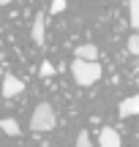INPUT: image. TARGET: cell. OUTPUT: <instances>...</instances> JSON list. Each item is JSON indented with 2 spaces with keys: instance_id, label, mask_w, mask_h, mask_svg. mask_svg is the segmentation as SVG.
Wrapping results in <instances>:
<instances>
[{
  "instance_id": "ba28073f",
  "label": "cell",
  "mask_w": 139,
  "mask_h": 147,
  "mask_svg": "<svg viewBox=\"0 0 139 147\" xmlns=\"http://www.w3.org/2000/svg\"><path fill=\"white\" fill-rule=\"evenodd\" d=\"M0 131L8 134V136H19L22 128H19V123H16L14 117H5V120H0Z\"/></svg>"
},
{
  "instance_id": "4fadbf2b",
  "label": "cell",
  "mask_w": 139,
  "mask_h": 147,
  "mask_svg": "<svg viewBox=\"0 0 139 147\" xmlns=\"http://www.w3.org/2000/svg\"><path fill=\"white\" fill-rule=\"evenodd\" d=\"M65 5H68V0H52V14H60V11H65Z\"/></svg>"
},
{
  "instance_id": "52a82bcc",
  "label": "cell",
  "mask_w": 139,
  "mask_h": 147,
  "mask_svg": "<svg viewBox=\"0 0 139 147\" xmlns=\"http://www.w3.org/2000/svg\"><path fill=\"white\" fill-rule=\"evenodd\" d=\"M74 57H82V60H98V47L96 44H79L74 49Z\"/></svg>"
},
{
  "instance_id": "7a4b0ae2",
  "label": "cell",
  "mask_w": 139,
  "mask_h": 147,
  "mask_svg": "<svg viewBox=\"0 0 139 147\" xmlns=\"http://www.w3.org/2000/svg\"><path fill=\"white\" fill-rule=\"evenodd\" d=\"M55 125H57L55 109H52L49 104H38L36 112H33V117H30V131H36V134H47V131H52Z\"/></svg>"
},
{
  "instance_id": "277c9868",
  "label": "cell",
  "mask_w": 139,
  "mask_h": 147,
  "mask_svg": "<svg viewBox=\"0 0 139 147\" xmlns=\"http://www.w3.org/2000/svg\"><path fill=\"white\" fill-rule=\"evenodd\" d=\"M98 147H120V134L112 125H104L98 134Z\"/></svg>"
},
{
  "instance_id": "6da1fadb",
  "label": "cell",
  "mask_w": 139,
  "mask_h": 147,
  "mask_svg": "<svg viewBox=\"0 0 139 147\" xmlns=\"http://www.w3.org/2000/svg\"><path fill=\"white\" fill-rule=\"evenodd\" d=\"M71 74H74V82L79 87H90L101 79V63L98 60H82V57H74L71 63Z\"/></svg>"
},
{
  "instance_id": "8992f818",
  "label": "cell",
  "mask_w": 139,
  "mask_h": 147,
  "mask_svg": "<svg viewBox=\"0 0 139 147\" xmlns=\"http://www.w3.org/2000/svg\"><path fill=\"white\" fill-rule=\"evenodd\" d=\"M136 112H139V95H128V98L120 101V106H117L120 117H134Z\"/></svg>"
},
{
  "instance_id": "3957f363",
  "label": "cell",
  "mask_w": 139,
  "mask_h": 147,
  "mask_svg": "<svg viewBox=\"0 0 139 147\" xmlns=\"http://www.w3.org/2000/svg\"><path fill=\"white\" fill-rule=\"evenodd\" d=\"M30 36H33V44L36 47H44V38H47V14H36Z\"/></svg>"
},
{
  "instance_id": "5bb4252c",
  "label": "cell",
  "mask_w": 139,
  "mask_h": 147,
  "mask_svg": "<svg viewBox=\"0 0 139 147\" xmlns=\"http://www.w3.org/2000/svg\"><path fill=\"white\" fill-rule=\"evenodd\" d=\"M8 3H14V0H0V5H8Z\"/></svg>"
},
{
  "instance_id": "8fae6325",
  "label": "cell",
  "mask_w": 139,
  "mask_h": 147,
  "mask_svg": "<svg viewBox=\"0 0 139 147\" xmlns=\"http://www.w3.org/2000/svg\"><path fill=\"white\" fill-rule=\"evenodd\" d=\"M52 74H55L52 63H49V60H44V63H41V68H38V76H41V79H49Z\"/></svg>"
},
{
  "instance_id": "7c38bea8",
  "label": "cell",
  "mask_w": 139,
  "mask_h": 147,
  "mask_svg": "<svg viewBox=\"0 0 139 147\" xmlns=\"http://www.w3.org/2000/svg\"><path fill=\"white\" fill-rule=\"evenodd\" d=\"M76 147H93L90 144V134H87V131H79V136H76Z\"/></svg>"
},
{
  "instance_id": "9c48e42d",
  "label": "cell",
  "mask_w": 139,
  "mask_h": 147,
  "mask_svg": "<svg viewBox=\"0 0 139 147\" xmlns=\"http://www.w3.org/2000/svg\"><path fill=\"white\" fill-rule=\"evenodd\" d=\"M128 22L131 30H139V0H128Z\"/></svg>"
},
{
  "instance_id": "30bf717a",
  "label": "cell",
  "mask_w": 139,
  "mask_h": 147,
  "mask_svg": "<svg viewBox=\"0 0 139 147\" xmlns=\"http://www.w3.org/2000/svg\"><path fill=\"white\" fill-rule=\"evenodd\" d=\"M128 52L134 55V57L139 55V36H136V30H134V33L128 36Z\"/></svg>"
},
{
  "instance_id": "5b68a950",
  "label": "cell",
  "mask_w": 139,
  "mask_h": 147,
  "mask_svg": "<svg viewBox=\"0 0 139 147\" xmlns=\"http://www.w3.org/2000/svg\"><path fill=\"white\" fill-rule=\"evenodd\" d=\"M22 90H25V82H22V79L11 76V74L3 79V95H5V98H11V95H19Z\"/></svg>"
}]
</instances>
